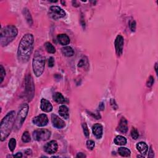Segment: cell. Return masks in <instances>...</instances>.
Listing matches in <instances>:
<instances>
[{"label":"cell","mask_w":158,"mask_h":158,"mask_svg":"<svg viewBox=\"0 0 158 158\" xmlns=\"http://www.w3.org/2000/svg\"><path fill=\"white\" fill-rule=\"evenodd\" d=\"M58 113L60 116L65 119H68L69 117V109L65 105H62L59 108Z\"/></svg>","instance_id":"16"},{"label":"cell","mask_w":158,"mask_h":158,"mask_svg":"<svg viewBox=\"0 0 158 158\" xmlns=\"http://www.w3.org/2000/svg\"><path fill=\"white\" fill-rule=\"evenodd\" d=\"M45 49H46V51L48 53H51V54H54L55 53H56V49H55L54 46L52 44L50 43V42L45 43Z\"/></svg>","instance_id":"24"},{"label":"cell","mask_w":158,"mask_h":158,"mask_svg":"<svg viewBox=\"0 0 158 158\" xmlns=\"http://www.w3.org/2000/svg\"><path fill=\"white\" fill-rule=\"evenodd\" d=\"M149 154H148V157H154V151L151 147H150V149L149 150Z\"/></svg>","instance_id":"37"},{"label":"cell","mask_w":158,"mask_h":158,"mask_svg":"<svg viewBox=\"0 0 158 158\" xmlns=\"http://www.w3.org/2000/svg\"><path fill=\"white\" fill-rule=\"evenodd\" d=\"M88 113H90V114L91 116H92L93 117H95L96 119H101V116H100V115L99 114H94L93 113H92L90 112H88Z\"/></svg>","instance_id":"36"},{"label":"cell","mask_w":158,"mask_h":158,"mask_svg":"<svg viewBox=\"0 0 158 158\" xmlns=\"http://www.w3.org/2000/svg\"><path fill=\"white\" fill-rule=\"evenodd\" d=\"M25 94L28 101H31L35 95V84L31 74H28L25 79Z\"/></svg>","instance_id":"5"},{"label":"cell","mask_w":158,"mask_h":158,"mask_svg":"<svg viewBox=\"0 0 158 158\" xmlns=\"http://www.w3.org/2000/svg\"><path fill=\"white\" fill-rule=\"evenodd\" d=\"M118 130L123 134H126L127 132V131H128V123H127V120L125 118L122 117L121 119L120 122H119V124Z\"/></svg>","instance_id":"17"},{"label":"cell","mask_w":158,"mask_h":158,"mask_svg":"<svg viewBox=\"0 0 158 158\" xmlns=\"http://www.w3.org/2000/svg\"><path fill=\"white\" fill-rule=\"evenodd\" d=\"M131 136L133 139L134 140H137L138 136H139V134L138 130H136L135 128H133L131 131Z\"/></svg>","instance_id":"28"},{"label":"cell","mask_w":158,"mask_h":158,"mask_svg":"<svg viewBox=\"0 0 158 158\" xmlns=\"http://www.w3.org/2000/svg\"><path fill=\"white\" fill-rule=\"evenodd\" d=\"M50 16L54 20H58L64 18L66 12L60 7L58 6H52L50 8Z\"/></svg>","instance_id":"8"},{"label":"cell","mask_w":158,"mask_h":158,"mask_svg":"<svg viewBox=\"0 0 158 158\" xmlns=\"http://www.w3.org/2000/svg\"><path fill=\"white\" fill-rule=\"evenodd\" d=\"M111 106H113V108L114 109H117V105L116 104V102H115V100L114 99H112L111 100Z\"/></svg>","instance_id":"35"},{"label":"cell","mask_w":158,"mask_h":158,"mask_svg":"<svg viewBox=\"0 0 158 158\" xmlns=\"http://www.w3.org/2000/svg\"><path fill=\"white\" fill-rule=\"evenodd\" d=\"M130 28L132 32H135L136 29V22L135 21H132V22L130 24Z\"/></svg>","instance_id":"34"},{"label":"cell","mask_w":158,"mask_h":158,"mask_svg":"<svg viewBox=\"0 0 158 158\" xmlns=\"http://www.w3.org/2000/svg\"><path fill=\"white\" fill-rule=\"evenodd\" d=\"M31 136H30L28 132H27V131L24 132L22 136V142L25 143H28V142H31Z\"/></svg>","instance_id":"25"},{"label":"cell","mask_w":158,"mask_h":158,"mask_svg":"<svg viewBox=\"0 0 158 158\" xmlns=\"http://www.w3.org/2000/svg\"><path fill=\"white\" fill-rule=\"evenodd\" d=\"M14 157H22V154L21 153H18L16 154V155H14L13 156Z\"/></svg>","instance_id":"40"},{"label":"cell","mask_w":158,"mask_h":158,"mask_svg":"<svg viewBox=\"0 0 158 158\" xmlns=\"http://www.w3.org/2000/svg\"><path fill=\"white\" fill-rule=\"evenodd\" d=\"M77 157H79V158H83V157H86V155H84L82 153H79L77 154V155L76 156Z\"/></svg>","instance_id":"38"},{"label":"cell","mask_w":158,"mask_h":158,"mask_svg":"<svg viewBox=\"0 0 158 158\" xmlns=\"http://www.w3.org/2000/svg\"><path fill=\"white\" fill-rule=\"evenodd\" d=\"M95 142H94V141L89 140L87 142V146L88 149H90V150L93 149L94 148H95Z\"/></svg>","instance_id":"30"},{"label":"cell","mask_w":158,"mask_h":158,"mask_svg":"<svg viewBox=\"0 0 158 158\" xmlns=\"http://www.w3.org/2000/svg\"><path fill=\"white\" fill-rule=\"evenodd\" d=\"M53 98L54 101H56L59 104H62V103H64V102H66V99L64 97V96L62 95L61 93H55L53 96Z\"/></svg>","instance_id":"19"},{"label":"cell","mask_w":158,"mask_h":158,"mask_svg":"<svg viewBox=\"0 0 158 158\" xmlns=\"http://www.w3.org/2000/svg\"><path fill=\"white\" fill-rule=\"evenodd\" d=\"M57 39L59 43L63 46L69 45L71 42L69 37L66 34H59L57 37Z\"/></svg>","instance_id":"15"},{"label":"cell","mask_w":158,"mask_h":158,"mask_svg":"<svg viewBox=\"0 0 158 158\" xmlns=\"http://www.w3.org/2000/svg\"><path fill=\"white\" fill-rule=\"evenodd\" d=\"M98 108H99V109L100 111H103L104 109V104L102 102H101V103L99 104V106H98Z\"/></svg>","instance_id":"39"},{"label":"cell","mask_w":158,"mask_h":158,"mask_svg":"<svg viewBox=\"0 0 158 158\" xmlns=\"http://www.w3.org/2000/svg\"><path fill=\"white\" fill-rule=\"evenodd\" d=\"M90 3L92 4L93 5H96V4L98 3V1H91Z\"/></svg>","instance_id":"43"},{"label":"cell","mask_w":158,"mask_h":158,"mask_svg":"<svg viewBox=\"0 0 158 158\" xmlns=\"http://www.w3.org/2000/svg\"><path fill=\"white\" fill-rule=\"evenodd\" d=\"M88 64L87 58L86 57H85V58H82V59H81V60L79 62L78 67H83L86 64Z\"/></svg>","instance_id":"31"},{"label":"cell","mask_w":158,"mask_h":158,"mask_svg":"<svg viewBox=\"0 0 158 158\" xmlns=\"http://www.w3.org/2000/svg\"><path fill=\"white\" fill-rule=\"evenodd\" d=\"M6 75V72L3 66H0V83H2L4 78Z\"/></svg>","instance_id":"27"},{"label":"cell","mask_w":158,"mask_h":158,"mask_svg":"<svg viewBox=\"0 0 158 158\" xmlns=\"http://www.w3.org/2000/svg\"><path fill=\"white\" fill-rule=\"evenodd\" d=\"M61 51L62 54L64 55L65 56L67 57H71L74 56V51L70 46H65L63 47L61 49Z\"/></svg>","instance_id":"20"},{"label":"cell","mask_w":158,"mask_h":158,"mask_svg":"<svg viewBox=\"0 0 158 158\" xmlns=\"http://www.w3.org/2000/svg\"><path fill=\"white\" fill-rule=\"evenodd\" d=\"M137 150L143 155H145L148 151V146L144 142H139L136 145Z\"/></svg>","instance_id":"18"},{"label":"cell","mask_w":158,"mask_h":158,"mask_svg":"<svg viewBox=\"0 0 158 158\" xmlns=\"http://www.w3.org/2000/svg\"><path fill=\"white\" fill-rule=\"evenodd\" d=\"M51 132L47 129H38L33 132V139L40 142V141L48 140L51 136Z\"/></svg>","instance_id":"7"},{"label":"cell","mask_w":158,"mask_h":158,"mask_svg":"<svg viewBox=\"0 0 158 158\" xmlns=\"http://www.w3.org/2000/svg\"><path fill=\"white\" fill-rule=\"evenodd\" d=\"M118 153L122 157H129L130 156V151L125 147H121L118 149Z\"/></svg>","instance_id":"23"},{"label":"cell","mask_w":158,"mask_h":158,"mask_svg":"<svg viewBox=\"0 0 158 158\" xmlns=\"http://www.w3.org/2000/svg\"><path fill=\"white\" fill-rule=\"evenodd\" d=\"M123 44H124V40H123V37L121 35H117L116 40H115L114 45L116 53L118 56H121L122 54Z\"/></svg>","instance_id":"10"},{"label":"cell","mask_w":158,"mask_h":158,"mask_svg":"<svg viewBox=\"0 0 158 158\" xmlns=\"http://www.w3.org/2000/svg\"><path fill=\"white\" fill-rule=\"evenodd\" d=\"M29 110V106L27 104H24L19 110L18 114V116L16 121V127L18 129H19L22 125L25 119H26Z\"/></svg>","instance_id":"6"},{"label":"cell","mask_w":158,"mask_h":158,"mask_svg":"<svg viewBox=\"0 0 158 158\" xmlns=\"http://www.w3.org/2000/svg\"><path fill=\"white\" fill-rule=\"evenodd\" d=\"M18 34V30L14 25H9L1 30L0 34V44L6 46L13 41Z\"/></svg>","instance_id":"3"},{"label":"cell","mask_w":158,"mask_h":158,"mask_svg":"<svg viewBox=\"0 0 158 158\" xmlns=\"http://www.w3.org/2000/svg\"><path fill=\"white\" fill-rule=\"evenodd\" d=\"M8 146H9V148L11 152H14V149L16 146V140L15 138H12L10 139L9 144H8Z\"/></svg>","instance_id":"26"},{"label":"cell","mask_w":158,"mask_h":158,"mask_svg":"<svg viewBox=\"0 0 158 158\" xmlns=\"http://www.w3.org/2000/svg\"><path fill=\"white\" fill-rule=\"evenodd\" d=\"M51 121L53 127L58 129H63L66 126V123L61 119L59 118L56 114H53L51 115Z\"/></svg>","instance_id":"12"},{"label":"cell","mask_w":158,"mask_h":158,"mask_svg":"<svg viewBox=\"0 0 158 158\" xmlns=\"http://www.w3.org/2000/svg\"><path fill=\"white\" fill-rule=\"evenodd\" d=\"M92 131L93 135L95 136L97 139H100L103 134V127L100 123H95L92 127Z\"/></svg>","instance_id":"13"},{"label":"cell","mask_w":158,"mask_h":158,"mask_svg":"<svg viewBox=\"0 0 158 158\" xmlns=\"http://www.w3.org/2000/svg\"><path fill=\"white\" fill-rule=\"evenodd\" d=\"M15 111H12L8 113L4 117L0 123V134L1 141L3 142L11 134L15 121Z\"/></svg>","instance_id":"2"},{"label":"cell","mask_w":158,"mask_h":158,"mask_svg":"<svg viewBox=\"0 0 158 158\" xmlns=\"http://www.w3.org/2000/svg\"><path fill=\"white\" fill-rule=\"evenodd\" d=\"M127 139L124 136L121 135L117 136L116 138L114 139V143L117 145H120V146H123L127 144Z\"/></svg>","instance_id":"21"},{"label":"cell","mask_w":158,"mask_h":158,"mask_svg":"<svg viewBox=\"0 0 158 158\" xmlns=\"http://www.w3.org/2000/svg\"><path fill=\"white\" fill-rule=\"evenodd\" d=\"M33 123L38 127H45L48 123L49 120L47 116L45 114H40L39 116H36L33 119Z\"/></svg>","instance_id":"9"},{"label":"cell","mask_w":158,"mask_h":158,"mask_svg":"<svg viewBox=\"0 0 158 158\" xmlns=\"http://www.w3.org/2000/svg\"><path fill=\"white\" fill-rule=\"evenodd\" d=\"M54 65V60L53 57H50L48 60V66L50 67H53Z\"/></svg>","instance_id":"33"},{"label":"cell","mask_w":158,"mask_h":158,"mask_svg":"<svg viewBox=\"0 0 158 158\" xmlns=\"http://www.w3.org/2000/svg\"><path fill=\"white\" fill-rule=\"evenodd\" d=\"M58 148V144L55 140H51L44 146V150L46 153L50 155H52L56 153Z\"/></svg>","instance_id":"11"},{"label":"cell","mask_w":158,"mask_h":158,"mask_svg":"<svg viewBox=\"0 0 158 158\" xmlns=\"http://www.w3.org/2000/svg\"><path fill=\"white\" fill-rule=\"evenodd\" d=\"M82 127H83V133H84L85 136H86L87 138L89 137L90 132H89V130H88V128L87 123H83L82 124Z\"/></svg>","instance_id":"29"},{"label":"cell","mask_w":158,"mask_h":158,"mask_svg":"<svg viewBox=\"0 0 158 158\" xmlns=\"http://www.w3.org/2000/svg\"><path fill=\"white\" fill-rule=\"evenodd\" d=\"M154 82H155V79H154V77L153 76H150L149 77L148 82L146 83V86L148 87H151L154 83Z\"/></svg>","instance_id":"32"},{"label":"cell","mask_w":158,"mask_h":158,"mask_svg":"<svg viewBox=\"0 0 158 158\" xmlns=\"http://www.w3.org/2000/svg\"><path fill=\"white\" fill-rule=\"evenodd\" d=\"M40 108L42 111L45 113H50L52 111L53 106L48 100L45 99V98H42L41 100Z\"/></svg>","instance_id":"14"},{"label":"cell","mask_w":158,"mask_h":158,"mask_svg":"<svg viewBox=\"0 0 158 158\" xmlns=\"http://www.w3.org/2000/svg\"><path fill=\"white\" fill-rule=\"evenodd\" d=\"M25 153H26L27 155H31V153H32V150H31V149H27V150L25 151Z\"/></svg>","instance_id":"41"},{"label":"cell","mask_w":158,"mask_h":158,"mask_svg":"<svg viewBox=\"0 0 158 158\" xmlns=\"http://www.w3.org/2000/svg\"><path fill=\"white\" fill-rule=\"evenodd\" d=\"M34 47V37L32 34L27 33L23 36L18 47V58L19 62H27L33 52Z\"/></svg>","instance_id":"1"},{"label":"cell","mask_w":158,"mask_h":158,"mask_svg":"<svg viewBox=\"0 0 158 158\" xmlns=\"http://www.w3.org/2000/svg\"><path fill=\"white\" fill-rule=\"evenodd\" d=\"M23 14L25 17V19L27 20V23L30 25H32L33 24V20H32V16L31 14V12H30V11H28L27 8H24L23 9Z\"/></svg>","instance_id":"22"},{"label":"cell","mask_w":158,"mask_h":158,"mask_svg":"<svg viewBox=\"0 0 158 158\" xmlns=\"http://www.w3.org/2000/svg\"><path fill=\"white\" fill-rule=\"evenodd\" d=\"M45 66V58L39 52L35 53L32 61V68L34 74L37 77H40L43 73Z\"/></svg>","instance_id":"4"},{"label":"cell","mask_w":158,"mask_h":158,"mask_svg":"<svg viewBox=\"0 0 158 158\" xmlns=\"http://www.w3.org/2000/svg\"><path fill=\"white\" fill-rule=\"evenodd\" d=\"M155 71H156V74H157V62L155 64Z\"/></svg>","instance_id":"42"}]
</instances>
